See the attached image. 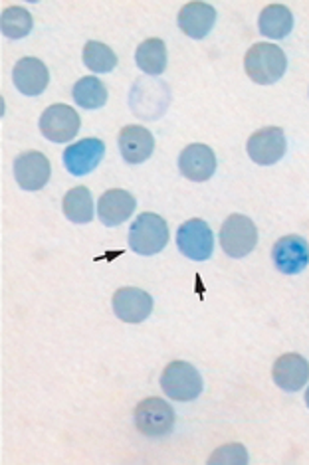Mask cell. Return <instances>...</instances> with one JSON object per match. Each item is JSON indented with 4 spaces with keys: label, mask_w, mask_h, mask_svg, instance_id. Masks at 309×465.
Segmentation results:
<instances>
[{
    "label": "cell",
    "mask_w": 309,
    "mask_h": 465,
    "mask_svg": "<svg viewBox=\"0 0 309 465\" xmlns=\"http://www.w3.org/2000/svg\"><path fill=\"white\" fill-rule=\"evenodd\" d=\"M244 70L254 84L272 85L288 70V58L275 44H254L244 58Z\"/></svg>",
    "instance_id": "cell-1"
},
{
    "label": "cell",
    "mask_w": 309,
    "mask_h": 465,
    "mask_svg": "<svg viewBox=\"0 0 309 465\" xmlns=\"http://www.w3.org/2000/svg\"><path fill=\"white\" fill-rule=\"evenodd\" d=\"M13 82L20 94L36 97L48 87L50 72L46 64L38 58H22L13 70Z\"/></svg>",
    "instance_id": "cell-15"
},
{
    "label": "cell",
    "mask_w": 309,
    "mask_h": 465,
    "mask_svg": "<svg viewBox=\"0 0 309 465\" xmlns=\"http://www.w3.org/2000/svg\"><path fill=\"white\" fill-rule=\"evenodd\" d=\"M74 102L84 107V109H99L104 107L107 102V90L105 85L102 84V80H97L94 75L82 77L77 80L74 85Z\"/></svg>",
    "instance_id": "cell-22"
},
{
    "label": "cell",
    "mask_w": 309,
    "mask_h": 465,
    "mask_svg": "<svg viewBox=\"0 0 309 465\" xmlns=\"http://www.w3.org/2000/svg\"><path fill=\"white\" fill-rule=\"evenodd\" d=\"M208 463L214 465H246L248 463V451L242 444H226L223 448H218L211 458H208Z\"/></svg>",
    "instance_id": "cell-25"
},
{
    "label": "cell",
    "mask_w": 309,
    "mask_h": 465,
    "mask_svg": "<svg viewBox=\"0 0 309 465\" xmlns=\"http://www.w3.org/2000/svg\"><path fill=\"white\" fill-rule=\"evenodd\" d=\"M246 151L254 163L270 167V164L282 161L285 151H288V141H285L280 127H264L248 139Z\"/></svg>",
    "instance_id": "cell-8"
},
{
    "label": "cell",
    "mask_w": 309,
    "mask_h": 465,
    "mask_svg": "<svg viewBox=\"0 0 309 465\" xmlns=\"http://www.w3.org/2000/svg\"><path fill=\"white\" fill-rule=\"evenodd\" d=\"M114 313L124 323H141L153 313V297L139 287H121L114 293Z\"/></svg>",
    "instance_id": "cell-12"
},
{
    "label": "cell",
    "mask_w": 309,
    "mask_h": 465,
    "mask_svg": "<svg viewBox=\"0 0 309 465\" xmlns=\"http://www.w3.org/2000/svg\"><path fill=\"white\" fill-rule=\"evenodd\" d=\"M82 127V119L74 107L65 104L50 105L40 117V133L52 143L72 141Z\"/></svg>",
    "instance_id": "cell-7"
},
{
    "label": "cell",
    "mask_w": 309,
    "mask_h": 465,
    "mask_svg": "<svg viewBox=\"0 0 309 465\" xmlns=\"http://www.w3.org/2000/svg\"><path fill=\"white\" fill-rule=\"evenodd\" d=\"M0 28H3V35L8 40H20L30 35L32 28H35V20H32L26 8L8 6L0 16Z\"/></svg>",
    "instance_id": "cell-23"
},
{
    "label": "cell",
    "mask_w": 309,
    "mask_h": 465,
    "mask_svg": "<svg viewBox=\"0 0 309 465\" xmlns=\"http://www.w3.org/2000/svg\"><path fill=\"white\" fill-rule=\"evenodd\" d=\"M154 149V139L151 131L141 125H127L119 133L121 157L129 164L145 163Z\"/></svg>",
    "instance_id": "cell-17"
},
{
    "label": "cell",
    "mask_w": 309,
    "mask_h": 465,
    "mask_svg": "<svg viewBox=\"0 0 309 465\" xmlns=\"http://www.w3.org/2000/svg\"><path fill=\"white\" fill-rule=\"evenodd\" d=\"M50 161L46 154L38 151L22 153L15 159V179L20 188H25L28 193H36L44 188L50 181Z\"/></svg>",
    "instance_id": "cell-9"
},
{
    "label": "cell",
    "mask_w": 309,
    "mask_h": 465,
    "mask_svg": "<svg viewBox=\"0 0 309 465\" xmlns=\"http://www.w3.org/2000/svg\"><path fill=\"white\" fill-rule=\"evenodd\" d=\"M105 154V143L102 139H82L64 151V167L74 176L92 173Z\"/></svg>",
    "instance_id": "cell-11"
},
{
    "label": "cell",
    "mask_w": 309,
    "mask_h": 465,
    "mask_svg": "<svg viewBox=\"0 0 309 465\" xmlns=\"http://www.w3.org/2000/svg\"><path fill=\"white\" fill-rule=\"evenodd\" d=\"M135 198L127 191H121V188H112V191L104 193L99 196L97 203V216L102 220L104 226H119L124 224L131 214L135 213Z\"/></svg>",
    "instance_id": "cell-16"
},
{
    "label": "cell",
    "mask_w": 309,
    "mask_h": 465,
    "mask_svg": "<svg viewBox=\"0 0 309 465\" xmlns=\"http://www.w3.org/2000/svg\"><path fill=\"white\" fill-rule=\"evenodd\" d=\"M258 28L262 36L270 40H282L292 32L294 28V15L288 6L284 5H270L260 13Z\"/></svg>",
    "instance_id": "cell-19"
},
{
    "label": "cell",
    "mask_w": 309,
    "mask_h": 465,
    "mask_svg": "<svg viewBox=\"0 0 309 465\" xmlns=\"http://www.w3.org/2000/svg\"><path fill=\"white\" fill-rule=\"evenodd\" d=\"M64 216L74 224H90L94 220V198L85 186H75L62 201Z\"/></svg>",
    "instance_id": "cell-21"
},
{
    "label": "cell",
    "mask_w": 309,
    "mask_h": 465,
    "mask_svg": "<svg viewBox=\"0 0 309 465\" xmlns=\"http://www.w3.org/2000/svg\"><path fill=\"white\" fill-rule=\"evenodd\" d=\"M135 64L147 75H161L167 70V46L161 38H149L141 42L135 52Z\"/></svg>",
    "instance_id": "cell-20"
},
{
    "label": "cell",
    "mask_w": 309,
    "mask_h": 465,
    "mask_svg": "<svg viewBox=\"0 0 309 465\" xmlns=\"http://www.w3.org/2000/svg\"><path fill=\"white\" fill-rule=\"evenodd\" d=\"M176 246H179L184 258L193 262H206L213 256L214 250V236L211 226L201 218L186 220L176 230Z\"/></svg>",
    "instance_id": "cell-6"
},
{
    "label": "cell",
    "mask_w": 309,
    "mask_h": 465,
    "mask_svg": "<svg viewBox=\"0 0 309 465\" xmlns=\"http://www.w3.org/2000/svg\"><path fill=\"white\" fill-rule=\"evenodd\" d=\"M258 228L244 214H232L220 228V246L228 258H244L256 248Z\"/></svg>",
    "instance_id": "cell-4"
},
{
    "label": "cell",
    "mask_w": 309,
    "mask_h": 465,
    "mask_svg": "<svg viewBox=\"0 0 309 465\" xmlns=\"http://www.w3.org/2000/svg\"><path fill=\"white\" fill-rule=\"evenodd\" d=\"M272 379L284 392L302 391L309 379V362L297 352H285L274 362Z\"/></svg>",
    "instance_id": "cell-13"
},
{
    "label": "cell",
    "mask_w": 309,
    "mask_h": 465,
    "mask_svg": "<svg viewBox=\"0 0 309 465\" xmlns=\"http://www.w3.org/2000/svg\"><path fill=\"white\" fill-rule=\"evenodd\" d=\"M176 22L183 35L193 40H203L214 26L216 10L208 3H189L181 8Z\"/></svg>",
    "instance_id": "cell-18"
},
{
    "label": "cell",
    "mask_w": 309,
    "mask_h": 465,
    "mask_svg": "<svg viewBox=\"0 0 309 465\" xmlns=\"http://www.w3.org/2000/svg\"><path fill=\"white\" fill-rule=\"evenodd\" d=\"M161 389L176 402L196 401L203 392V379L193 364L173 361L161 374Z\"/></svg>",
    "instance_id": "cell-3"
},
{
    "label": "cell",
    "mask_w": 309,
    "mask_h": 465,
    "mask_svg": "<svg viewBox=\"0 0 309 465\" xmlns=\"http://www.w3.org/2000/svg\"><path fill=\"white\" fill-rule=\"evenodd\" d=\"M305 402H307V408H309V389H307V392H305Z\"/></svg>",
    "instance_id": "cell-26"
},
{
    "label": "cell",
    "mask_w": 309,
    "mask_h": 465,
    "mask_svg": "<svg viewBox=\"0 0 309 465\" xmlns=\"http://www.w3.org/2000/svg\"><path fill=\"white\" fill-rule=\"evenodd\" d=\"M272 260L285 275L302 273L309 265V243L302 236H284L274 243Z\"/></svg>",
    "instance_id": "cell-10"
},
{
    "label": "cell",
    "mask_w": 309,
    "mask_h": 465,
    "mask_svg": "<svg viewBox=\"0 0 309 465\" xmlns=\"http://www.w3.org/2000/svg\"><path fill=\"white\" fill-rule=\"evenodd\" d=\"M82 58H84L85 68H90L95 74H107V72L115 70V65H117L115 52L109 48L107 44L95 42V40H90L85 44Z\"/></svg>",
    "instance_id": "cell-24"
},
{
    "label": "cell",
    "mask_w": 309,
    "mask_h": 465,
    "mask_svg": "<svg viewBox=\"0 0 309 465\" xmlns=\"http://www.w3.org/2000/svg\"><path fill=\"white\" fill-rule=\"evenodd\" d=\"M135 428L145 438H164L174 428V412L163 398H145L135 408Z\"/></svg>",
    "instance_id": "cell-5"
},
{
    "label": "cell",
    "mask_w": 309,
    "mask_h": 465,
    "mask_svg": "<svg viewBox=\"0 0 309 465\" xmlns=\"http://www.w3.org/2000/svg\"><path fill=\"white\" fill-rule=\"evenodd\" d=\"M169 243V226L159 214L143 213L129 228V248L139 256H154Z\"/></svg>",
    "instance_id": "cell-2"
},
{
    "label": "cell",
    "mask_w": 309,
    "mask_h": 465,
    "mask_svg": "<svg viewBox=\"0 0 309 465\" xmlns=\"http://www.w3.org/2000/svg\"><path fill=\"white\" fill-rule=\"evenodd\" d=\"M179 171L193 183H204L216 171V154L208 145H189L184 147L179 157Z\"/></svg>",
    "instance_id": "cell-14"
}]
</instances>
